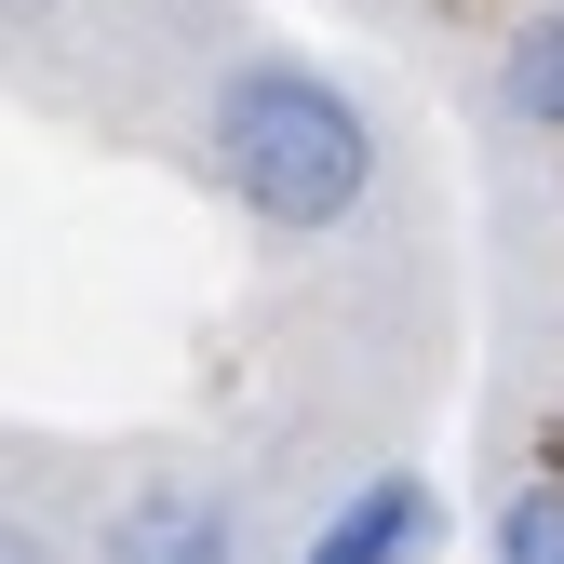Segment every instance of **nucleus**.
I'll return each mask as SVG.
<instances>
[{"mask_svg": "<svg viewBox=\"0 0 564 564\" xmlns=\"http://www.w3.org/2000/svg\"><path fill=\"white\" fill-rule=\"evenodd\" d=\"M202 162L269 242H336L377 202V108L310 54H242L202 108Z\"/></svg>", "mask_w": 564, "mask_h": 564, "instance_id": "obj_1", "label": "nucleus"}, {"mask_svg": "<svg viewBox=\"0 0 564 564\" xmlns=\"http://www.w3.org/2000/svg\"><path fill=\"white\" fill-rule=\"evenodd\" d=\"M416 551H444V498H431L416 470H364V484L310 524V564H416Z\"/></svg>", "mask_w": 564, "mask_h": 564, "instance_id": "obj_2", "label": "nucleus"}, {"mask_svg": "<svg viewBox=\"0 0 564 564\" xmlns=\"http://www.w3.org/2000/svg\"><path fill=\"white\" fill-rule=\"evenodd\" d=\"M229 538H242V511L216 498V484H149V498L108 524V551H121V564H216Z\"/></svg>", "mask_w": 564, "mask_h": 564, "instance_id": "obj_3", "label": "nucleus"}, {"mask_svg": "<svg viewBox=\"0 0 564 564\" xmlns=\"http://www.w3.org/2000/svg\"><path fill=\"white\" fill-rule=\"evenodd\" d=\"M498 108H511L524 134H564V0L511 28V54H498Z\"/></svg>", "mask_w": 564, "mask_h": 564, "instance_id": "obj_4", "label": "nucleus"}, {"mask_svg": "<svg viewBox=\"0 0 564 564\" xmlns=\"http://www.w3.org/2000/svg\"><path fill=\"white\" fill-rule=\"evenodd\" d=\"M484 538H498L511 564H564V484H511V498H498V524H484Z\"/></svg>", "mask_w": 564, "mask_h": 564, "instance_id": "obj_5", "label": "nucleus"}]
</instances>
